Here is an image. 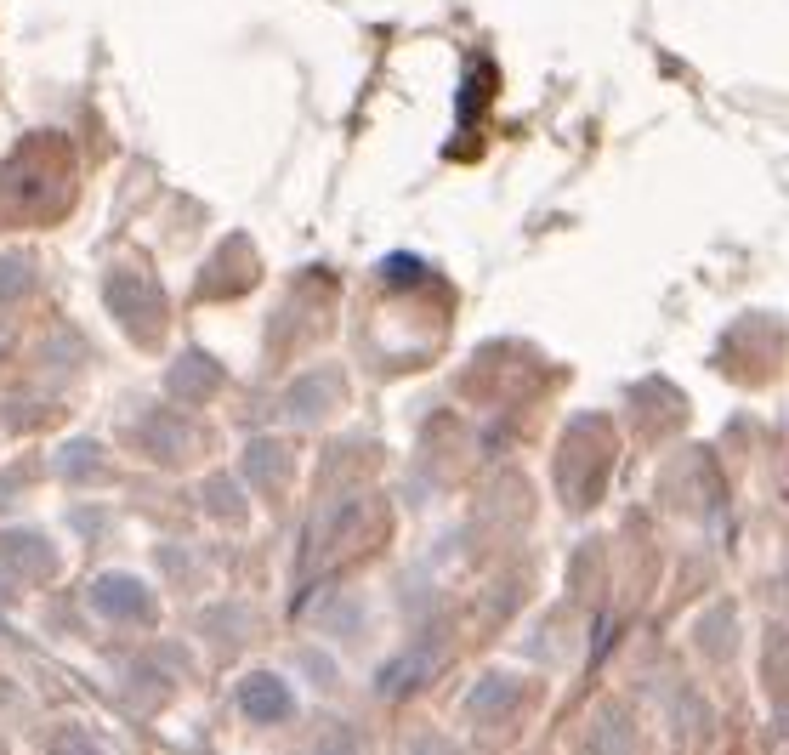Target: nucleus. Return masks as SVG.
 Listing matches in <instances>:
<instances>
[{"instance_id":"nucleus-1","label":"nucleus","mask_w":789,"mask_h":755,"mask_svg":"<svg viewBox=\"0 0 789 755\" xmlns=\"http://www.w3.org/2000/svg\"><path fill=\"white\" fill-rule=\"evenodd\" d=\"M284 704H290V699H284L279 682H267V676H262V682H250V693H245L250 716H284Z\"/></svg>"}]
</instances>
